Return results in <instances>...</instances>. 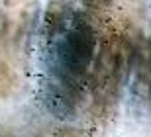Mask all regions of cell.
<instances>
[{
    "label": "cell",
    "instance_id": "cell-1",
    "mask_svg": "<svg viewBox=\"0 0 151 137\" xmlns=\"http://www.w3.org/2000/svg\"><path fill=\"white\" fill-rule=\"evenodd\" d=\"M92 47H94V37L90 29L84 26H77L65 35L61 47V61L69 71H83L88 65Z\"/></svg>",
    "mask_w": 151,
    "mask_h": 137
}]
</instances>
